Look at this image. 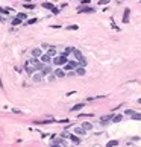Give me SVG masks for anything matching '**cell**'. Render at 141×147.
<instances>
[{"instance_id": "cell-1", "label": "cell", "mask_w": 141, "mask_h": 147, "mask_svg": "<svg viewBox=\"0 0 141 147\" xmlns=\"http://www.w3.org/2000/svg\"><path fill=\"white\" fill-rule=\"evenodd\" d=\"M94 12H96V8L89 6V5H81L77 8V14H94Z\"/></svg>"}, {"instance_id": "cell-2", "label": "cell", "mask_w": 141, "mask_h": 147, "mask_svg": "<svg viewBox=\"0 0 141 147\" xmlns=\"http://www.w3.org/2000/svg\"><path fill=\"white\" fill-rule=\"evenodd\" d=\"M67 62H68V59H67L65 55H59V56H55L53 58V64L55 65H65Z\"/></svg>"}, {"instance_id": "cell-3", "label": "cell", "mask_w": 141, "mask_h": 147, "mask_svg": "<svg viewBox=\"0 0 141 147\" xmlns=\"http://www.w3.org/2000/svg\"><path fill=\"white\" fill-rule=\"evenodd\" d=\"M77 65H79V62L77 61H68V62H67V64L64 65L65 67V71H71V70H76L77 68Z\"/></svg>"}, {"instance_id": "cell-4", "label": "cell", "mask_w": 141, "mask_h": 147, "mask_svg": "<svg viewBox=\"0 0 141 147\" xmlns=\"http://www.w3.org/2000/svg\"><path fill=\"white\" fill-rule=\"evenodd\" d=\"M24 71L27 73L29 76H33L35 74V71H37V68L33 65H30V62H26V67H24Z\"/></svg>"}, {"instance_id": "cell-5", "label": "cell", "mask_w": 141, "mask_h": 147, "mask_svg": "<svg viewBox=\"0 0 141 147\" xmlns=\"http://www.w3.org/2000/svg\"><path fill=\"white\" fill-rule=\"evenodd\" d=\"M39 61H41L43 64H50L53 59H52V56H50V55L46 53V55H41V56H39Z\"/></svg>"}, {"instance_id": "cell-6", "label": "cell", "mask_w": 141, "mask_h": 147, "mask_svg": "<svg viewBox=\"0 0 141 147\" xmlns=\"http://www.w3.org/2000/svg\"><path fill=\"white\" fill-rule=\"evenodd\" d=\"M43 79H44V76H43V73H41V71H39V73H35V74L32 76V81H33V82H37V83H39V82L43 81Z\"/></svg>"}, {"instance_id": "cell-7", "label": "cell", "mask_w": 141, "mask_h": 147, "mask_svg": "<svg viewBox=\"0 0 141 147\" xmlns=\"http://www.w3.org/2000/svg\"><path fill=\"white\" fill-rule=\"evenodd\" d=\"M41 55H43V49H41V47H35V49H32V56H33V58H39Z\"/></svg>"}, {"instance_id": "cell-8", "label": "cell", "mask_w": 141, "mask_h": 147, "mask_svg": "<svg viewBox=\"0 0 141 147\" xmlns=\"http://www.w3.org/2000/svg\"><path fill=\"white\" fill-rule=\"evenodd\" d=\"M73 132H74L76 135H85V133H87V131H85V129H83L82 126H74Z\"/></svg>"}, {"instance_id": "cell-9", "label": "cell", "mask_w": 141, "mask_h": 147, "mask_svg": "<svg viewBox=\"0 0 141 147\" xmlns=\"http://www.w3.org/2000/svg\"><path fill=\"white\" fill-rule=\"evenodd\" d=\"M129 17H131V9L126 8L123 12V23H129Z\"/></svg>"}, {"instance_id": "cell-10", "label": "cell", "mask_w": 141, "mask_h": 147, "mask_svg": "<svg viewBox=\"0 0 141 147\" xmlns=\"http://www.w3.org/2000/svg\"><path fill=\"white\" fill-rule=\"evenodd\" d=\"M41 73H43V76H49L50 73H53V70H52V68H50V67H49V64H46V65L43 67Z\"/></svg>"}, {"instance_id": "cell-11", "label": "cell", "mask_w": 141, "mask_h": 147, "mask_svg": "<svg viewBox=\"0 0 141 147\" xmlns=\"http://www.w3.org/2000/svg\"><path fill=\"white\" fill-rule=\"evenodd\" d=\"M112 118H114V115H112V114H108V115H103L102 118H100V123H102V124H106V123H108L109 120L112 121Z\"/></svg>"}, {"instance_id": "cell-12", "label": "cell", "mask_w": 141, "mask_h": 147, "mask_svg": "<svg viewBox=\"0 0 141 147\" xmlns=\"http://www.w3.org/2000/svg\"><path fill=\"white\" fill-rule=\"evenodd\" d=\"M74 71H76L77 76H85V73H87V71H85V67H82V65H77V68H76Z\"/></svg>"}, {"instance_id": "cell-13", "label": "cell", "mask_w": 141, "mask_h": 147, "mask_svg": "<svg viewBox=\"0 0 141 147\" xmlns=\"http://www.w3.org/2000/svg\"><path fill=\"white\" fill-rule=\"evenodd\" d=\"M53 73L56 74V77H65V74H67V73H65V70H62V68H56Z\"/></svg>"}, {"instance_id": "cell-14", "label": "cell", "mask_w": 141, "mask_h": 147, "mask_svg": "<svg viewBox=\"0 0 141 147\" xmlns=\"http://www.w3.org/2000/svg\"><path fill=\"white\" fill-rule=\"evenodd\" d=\"M47 55H50L52 58H55V56H56V47H55V46H50V47L47 49Z\"/></svg>"}, {"instance_id": "cell-15", "label": "cell", "mask_w": 141, "mask_h": 147, "mask_svg": "<svg viewBox=\"0 0 141 147\" xmlns=\"http://www.w3.org/2000/svg\"><path fill=\"white\" fill-rule=\"evenodd\" d=\"M73 55H74V58H76V61H79V59H81L82 58V52H81V50H79V49H74V50H73Z\"/></svg>"}, {"instance_id": "cell-16", "label": "cell", "mask_w": 141, "mask_h": 147, "mask_svg": "<svg viewBox=\"0 0 141 147\" xmlns=\"http://www.w3.org/2000/svg\"><path fill=\"white\" fill-rule=\"evenodd\" d=\"M83 106H85V103H77V105H74V106H73V108L70 109L71 112H76V111H81L82 108H83Z\"/></svg>"}, {"instance_id": "cell-17", "label": "cell", "mask_w": 141, "mask_h": 147, "mask_svg": "<svg viewBox=\"0 0 141 147\" xmlns=\"http://www.w3.org/2000/svg\"><path fill=\"white\" fill-rule=\"evenodd\" d=\"M43 8H44V9H50V11H52V9L55 8V5H53V3H50V2H43Z\"/></svg>"}, {"instance_id": "cell-18", "label": "cell", "mask_w": 141, "mask_h": 147, "mask_svg": "<svg viewBox=\"0 0 141 147\" xmlns=\"http://www.w3.org/2000/svg\"><path fill=\"white\" fill-rule=\"evenodd\" d=\"M56 120H37L35 124H50V123H55Z\"/></svg>"}, {"instance_id": "cell-19", "label": "cell", "mask_w": 141, "mask_h": 147, "mask_svg": "<svg viewBox=\"0 0 141 147\" xmlns=\"http://www.w3.org/2000/svg\"><path fill=\"white\" fill-rule=\"evenodd\" d=\"M115 146H118V140H111L106 143V147H115Z\"/></svg>"}, {"instance_id": "cell-20", "label": "cell", "mask_w": 141, "mask_h": 147, "mask_svg": "<svg viewBox=\"0 0 141 147\" xmlns=\"http://www.w3.org/2000/svg\"><path fill=\"white\" fill-rule=\"evenodd\" d=\"M73 50H74V47H65V49H64V52H62V55L68 56V55H71V53H73Z\"/></svg>"}, {"instance_id": "cell-21", "label": "cell", "mask_w": 141, "mask_h": 147, "mask_svg": "<svg viewBox=\"0 0 141 147\" xmlns=\"http://www.w3.org/2000/svg\"><path fill=\"white\" fill-rule=\"evenodd\" d=\"M68 140H71L74 144H81V138L76 137V135H70V138H68Z\"/></svg>"}, {"instance_id": "cell-22", "label": "cell", "mask_w": 141, "mask_h": 147, "mask_svg": "<svg viewBox=\"0 0 141 147\" xmlns=\"http://www.w3.org/2000/svg\"><path fill=\"white\" fill-rule=\"evenodd\" d=\"M82 127L85 129V131H91V129H93V124L88 123V121H85V123H82Z\"/></svg>"}, {"instance_id": "cell-23", "label": "cell", "mask_w": 141, "mask_h": 147, "mask_svg": "<svg viewBox=\"0 0 141 147\" xmlns=\"http://www.w3.org/2000/svg\"><path fill=\"white\" fill-rule=\"evenodd\" d=\"M12 26H18V24H21V18H18V17H15V18L12 20V23H11Z\"/></svg>"}, {"instance_id": "cell-24", "label": "cell", "mask_w": 141, "mask_h": 147, "mask_svg": "<svg viewBox=\"0 0 141 147\" xmlns=\"http://www.w3.org/2000/svg\"><path fill=\"white\" fill-rule=\"evenodd\" d=\"M47 81L49 82H55L56 81V74H55V73H50V74L47 76Z\"/></svg>"}, {"instance_id": "cell-25", "label": "cell", "mask_w": 141, "mask_h": 147, "mask_svg": "<svg viewBox=\"0 0 141 147\" xmlns=\"http://www.w3.org/2000/svg\"><path fill=\"white\" fill-rule=\"evenodd\" d=\"M123 120V117L120 115V114H117V115H114V118H112V121H114V123H120Z\"/></svg>"}, {"instance_id": "cell-26", "label": "cell", "mask_w": 141, "mask_h": 147, "mask_svg": "<svg viewBox=\"0 0 141 147\" xmlns=\"http://www.w3.org/2000/svg\"><path fill=\"white\" fill-rule=\"evenodd\" d=\"M132 120L141 121V114H140V112H134V115H132Z\"/></svg>"}, {"instance_id": "cell-27", "label": "cell", "mask_w": 141, "mask_h": 147, "mask_svg": "<svg viewBox=\"0 0 141 147\" xmlns=\"http://www.w3.org/2000/svg\"><path fill=\"white\" fill-rule=\"evenodd\" d=\"M77 62H79V65H82V67H85V65H87V59H85V56H82V58H81V59H79Z\"/></svg>"}, {"instance_id": "cell-28", "label": "cell", "mask_w": 141, "mask_h": 147, "mask_svg": "<svg viewBox=\"0 0 141 147\" xmlns=\"http://www.w3.org/2000/svg\"><path fill=\"white\" fill-rule=\"evenodd\" d=\"M79 26L77 24H71V26H67V30H77Z\"/></svg>"}, {"instance_id": "cell-29", "label": "cell", "mask_w": 141, "mask_h": 147, "mask_svg": "<svg viewBox=\"0 0 141 147\" xmlns=\"http://www.w3.org/2000/svg\"><path fill=\"white\" fill-rule=\"evenodd\" d=\"M37 21H38V18H29V20H27L24 24H35Z\"/></svg>"}, {"instance_id": "cell-30", "label": "cell", "mask_w": 141, "mask_h": 147, "mask_svg": "<svg viewBox=\"0 0 141 147\" xmlns=\"http://www.w3.org/2000/svg\"><path fill=\"white\" fill-rule=\"evenodd\" d=\"M24 8L26 9H35V5L33 3H24Z\"/></svg>"}, {"instance_id": "cell-31", "label": "cell", "mask_w": 141, "mask_h": 147, "mask_svg": "<svg viewBox=\"0 0 141 147\" xmlns=\"http://www.w3.org/2000/svg\"><path fill=\"white\" fill-rule=\"evenodd\" d=\"M17 17H18V18H21V20H26V18H27V15H26L24 12H18V14H17Z\"/></svg>"}, {"instance_id": "cell-32", "label": "cell", "mask_w": 141, "mask_h": 147, "mask_svg": "<svg viewBox=\"0 0 141 147\" xmlns=\"http://www.w3.org/2000/svg\"><path fill=\"white\" fill-rule=\"evenodd\" d=\"M134 112H135V111H132V109H126V111H125V114L129 115V117H132V115H134Z\"/></svg>"}, {"instance_id": "cell-33", "label": "cell", "mask_w": 141, "mask_h": 147, "mask_svg": "<svg viewBox=\"0 0 141 147\" xmlns=\"http://www.w3.org/2000/svg\"><path fill=\"white\" fill-rule=\"evenodd\" d=\"M52 14H53V15H58V14H59V8H56V6H55V8L52 9Z\"/></svg>"}, {"instance_id": "cell-34", "label": "cell", "mask_w": 141, "mask_h": 147, "mask_svg": "<svg viewBox=\"0 0 141 147\" xmlns=\"http://www.w3.org/2000/svg\"><path fill=\"white\" fill-rule=\"evenodd\" d=\"M91 0H81V5H89Z\"/></svg>"}, {"instance_id": "cell-35", "label": "cell", "mask_w": 141, "mask_h": 147, "mask_svg": "<svg viewBox=\"0 0 141 147\" xmlns=\"http://www.w3.org/2000/svg\"><path fill=\"white\" fill-rule=\"evenodd\" d=\"M94 114H79V117H83V118H85V117H93Z\"/></svg>"}, {"instance_id": "cell-36", "label": "cell", "mask_w": 141, "mask_h": 147, "mask_svg": "<svg viewBox=\"0 0 141 147\" xmlns=\"http://www.w3.org/2000/svg\"><path fill=\"white\" fill-rule=\"evenodd\" d=\"M49 47H50V46H49L47 43H43V44H41V49H49Z\"/></svg>"}, {"instance_id": "cell-37", "label": "cell", "mask_w": 141, "mask_h": 147, "mask_svg": "<svg viewBox=\"0 0 141 147\" xmlns=\"http://www.w3.org/2000/svg\"><path fill=\"white\" fill-rule=\"evenodd\" d=\"M108 2H109V0H100V2H99V5H106Z\"/></svg>"}, {"instance_id": "cell-38", "label": "cell", "mask_w": 141, "mask_h": 147, "mask_svg": "<svg viewBox=\"0 0 141 147\" xmlns=\"http://www.w3.org/2000/svg\"><path fill=\"white\" fill-rule=\"evenodd\" d=\"M50 147H61V144H58V143L55 141V143H52V146H50Z\"/></svg>"}, {"instance_id": "cell-39", "label": "cell", "mask_w": 141, "mask_h": 147, "mask_svg": "<svg viewBox=\"0 0 141 147\" xmlns=\"http://www.w3.org/2000/svg\"><path fill=\"white\" fill-rule=\"evenodd\" d=\"M0 14H5V15H6V11H5V8H2V6H0Z\"/></svg>"}, {"instance_id": "cell-40", "label": "cell", "mask_w": 141, "mask_h": 147, "mask_svg": "<svg viewBox=\"0 0 141 147\" xmlns=\"http://www.w3.org/2000/svg\"><path fill=\"white\" fill-rule=\"evenodd\" d=\"M24 3H32V0H24Z\"/></svg>"}, {"instance_id": "cell-41", "label": "cell", "mask_w": 141, "mask_h": 147, "mask_svg": "<svg viewBox=\"0 0 141 147\" xmlns=\"http://www.w3.org/2000/svg\"><path fill=\"white\" fill-rule=\"evenodd\" d=\"M138 103H140V105H141V99H138Z\"/></svg>"}, {"instance_id": "cell-42", "label": "cell", "mask_w": 141, "mask_h": 147, "mask_svg": "<svg viewBox=\"0 0 141 147\" xmlns=\"http://www.w3.org/2000/svg\"><path fill=\"white\" fill-rule=\"evenodd\" d=\"M140 3H141V2H140Z\"/></svg>"}]
</instances>
